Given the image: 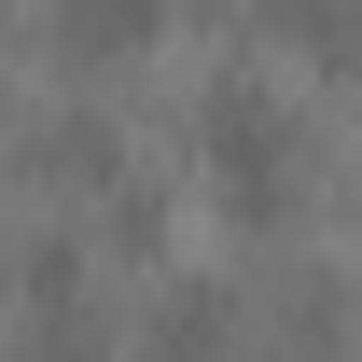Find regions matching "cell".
I'll list each match as a JSON object with an SVG mask.
<instances>
[{
	"instance_id": "6da1fadb",
	"label": "cell",
	"mask_w": 362,
	"mask_h": 362,
	"mask_svg": "<svg viewBox=\"0 0 362 362\" xmlns=\"http://www.w3.org/2000/svg\"><path fill=\"white\" fill-rule=\"evenodd\" d=\"M195 181H209V209L237 237H279L293 223V195H307V153H293V98L265 70H223V84L195 98Z\"/></svg>"
},
{
	"instance_id": "3957f363",
	"label": "cell",
	"mask_w": 362,
	"mask_h": 362,
	"mask_svg": "<svg viewBox=\"0 0 362 362\" xmlns=\"http://www.w3.org/2000/svg\"><path fill=\"white\" fill-rule=\"evenodd\" d=\"M153 28H168V0H56V56H84V70L153 56Z\"/></svg>"
},
{
	"instance_id": "5b68a950",
	"label": "cell",
	"mask_w": 362,
	"mask_h": 362,
	"mask_svg": "<svg viewBox=\"0 0 362 362\" xmlns=\"http://www.w3.org/2000/svg\"><path fill=\"white\" fill-rule=\"evenodd\" d=\"M28 320H84V237H42L28 251Z\"/></svg>"
},
{
	"instance_id": "7a4b0ae2",
	"label": "cell",
	"mask_w": 362,
	"mask_h": 362,
	"mask_svg": "<svg viewBox=\"0 0 362 362\" xmlns=\"http://www.w3.org/2000/svg\"><path fill=\"white\" fill-rule=\"evenodd\" d=\"M28 181H56V195H126V153H112L98 112H42V126H28Z\"/></svg>"
},
{
	"instance_id": "277c9868",
	"label": "cell",
	"mask_w": 362,
	"mask_h": 362,
	"mask_svg": "<svg viewBox=\"0 0 362 362\" xmlns=\"http://www.w3.org/2000/svg\"><path fill=\"white\" fill-rule=\"evenodd\" d=\"M265 42L334 84V70H362V0H265Z\"/></svg>"
}]
</instances>
